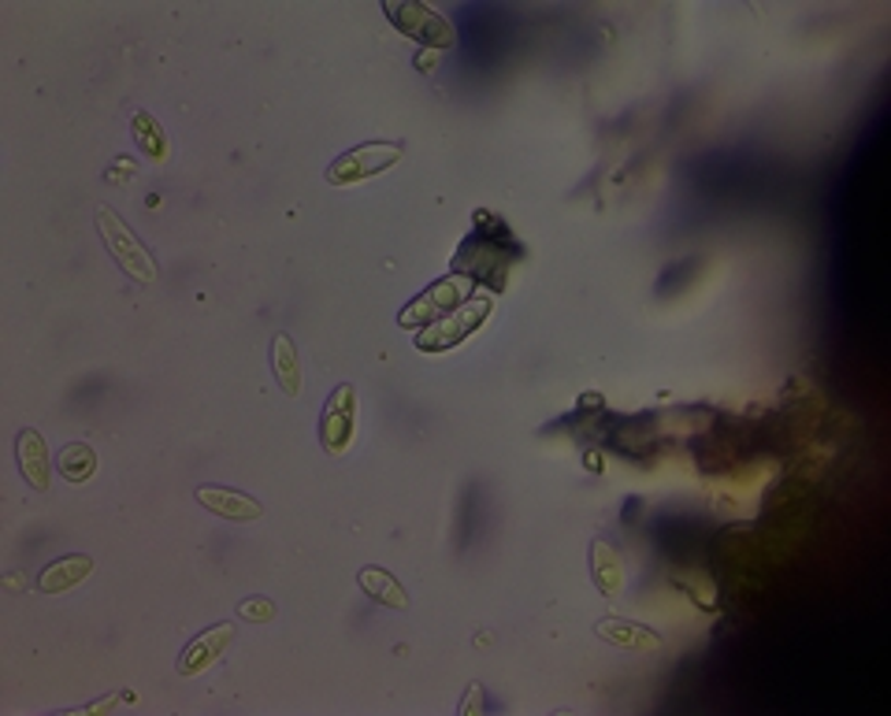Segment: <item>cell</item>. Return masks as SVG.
Instances as JSON below:
<instances>
[{"label":"cell","instance_id":"cell-16","mask_svg":"<svg viewBox=\"0 0 891 716\" xmlns=\"http://www.w3.org/2000/svg\"><path fill=\"white\" fill-rule=\"evenodd\" d=\"M238 617L242 620H253V624H260V620H271L275 617V606H271L268 598H249L238 606Z\"/></svg>","mask_w":891,"mask_h":716},{"label":"cell","instance_id":"cell-15","mask_svg":"<svg viewBox=\"0 0 891 716\" xmlns=\"http://www.w3.org/2000/svg\"><path fill=\"white\" fill-rule=\"evenodd\" d=\"M56 465H60L63 479H71V483H86V479L97 472V454H93L90 446H82V442H71Z\"/></svg>","mask_w":891,"mask_h":716},{"label":"cell","instance_id":"cell-12","mask_svg":"<svg viewBox=\"0 0 891 716\" xmlns=\"http://www.w3.org/2000/svg\"><path fill=\"white\" fill-rule=\"evenodd\" d=\"M361 590L368 598L383 601V606H390V609H406L409 606V598H406V590H401V583L394 579L387 568H364L361 572Z\"/></svg>","mask_w":891,"mask_h":716},{"label":"cell","instance_id":"cell-13","mask_svg":"<svg viewBox=\"0 0 891 716\" xmlns=\"http://www.w3.org/2000/svg\"><path fill=\"white\" fill-rule=\"evenodd\" d=\"M271 356H275V379L286 394H302V364H297V350L286 334L271 338Z\"/></svg>","mask_w":891,"mask_h":716},{"label":"cell","instance_id":"cell-8","mask_svg":"<svg viewBox=\"0 0 891 716\" xmlns=\"http://www.w3.org/2000/svg\"><path fill=\"white\" fill-rule=\"evenodd\" d=\"M15 457H19V472L31 479L34 490H49V454H45V438L37 435L34 427L19 431Z\"/></svg>","mask_w":891,"mask_h":716},{"label":"cell","instance_id":"cell-9","mask_svg":"<svg viewBox=\"0 0 891 716\" xmlns=\"http://www.w3.org/2000/svg\"><path fill=\"white\" fill-rule=\"evenodd\" d=\"M197 502L215 516H227V520H257V516L265 513L260 502H253V497H246V494H234V490H223V486H197Z\"/></svg>","mask_w":891,"mask_h":716},{"label":"cell","instance_id":"cell-17","mask_svg":"<svg viewBox=\"0 0 891 716\" xmlns=\"http://www.w3.org/2000/svg\"><path fill=\"white\" fill-rule=\"evenodd\" d=\"M677 583H680V587H691V590H695V601H699L702 609H713V606H717V595H713V587H710V583L702 579V576H677Z\"/></svg>","mask_w":891,"mask_h":716},{"label":"cell","instance_id":"cell-4","mask_svg":"<svg viewBox=\"0 0 891 716\" xmlns=\"http://www.w3.org/2000/svg\"><path fill=\"white\" fill-rule=\"evenodd\" d=\"M353 427H356V390L342 383L339 390L327 398L324 416H320V442L327 454H342L353 438Z\"/></svg>","mask_w":891,"mask_h":716},{"label":"cell","instance_id":"cell-11","mask_svg":"<svg viewBox=\"0 0 891 716\" xmlns=\"http://www.w3.org/2000/svg\"><path fill=\"white\" fill-rule=\"evenodd\" d=\"M590 572H595V583L602 595H617L624 587V557L609 542L590 545Z\"/></svg>","mask_w":891,"mask_h":716},{"label":"cell","instance_id":"cell-18","mask_svg":"<svg viewBox=\"0 0 891 716\" xmlns=\"http://www.w3.org/2000/svg\"><path fill=\"white\" fill-rule=\"evenodd\" d=\"M119 699H105V702H93L86 713H105V709H112V705H116Z\"/></svg>","mask_w":891,"mask_h":716},{"label":"cell","instance_id":"cell-5","mask_svg":"<svg viewBox=\"0 0 891 716\" xmlns=\"http://www.w3.org/2000/svg\"><path fill=\"white\" fill-rule=\"evenodd\" d=\"M486 313H491V297L476 294L454 319H443V324H435L427 334H420L417 345H420V350H431V353H435V350H449V345H457L461 338L472 334L476 327H480L483 319H486Z\"/></svg>","mask_w":891,"mask_h":716},{"label":"cell","instance_id":"cell-14","mask_svg":"<svg viewBox=\"0 0 891 716\" xmlns=\"http://www.w3.org/2000/svg\"><path fill=\"white\" fill-rule=\"evenodd\" d=\"M134 145H138V153L142 156H149V160H156V164H161V160L167 156V138H164V130H161V122H156L153 116H149V111H138L134 116Z\"/></svg>","mask_w":891,"mask_h":716},{"label":"cell","instance_id":"cell-6","mask_svg":"<svg viewBox=\"0 0 891 716\" xmlns=\"http://www.w3.org/2000/svg\"><path fill=\"white\" fill-rule=\"evenodd\" d=\"M231 635H234L231 624H215L209 631H201V635L183 649V657H178V676H197L201 668H209L215 657H223Z\"/></svg>","mask_w":891,"mask_h":716},{"label":"cell","instance_id":"cell-10","mask_svg":"<svg viewBox=\"0 0 891 716\" xmlns=\"http://www.w3.org/2000/svg\"><path fill=\"white\" fill-rule=\"evenodd\" d=\"M93 572V561L82 557V553H74V557H60L52 561L49 568L42 572V579H37V590L42 595H60V590H71L74 583H82Z\"/></svg>","mask_w":891,"mask_h":716},{"label":"cell","instance_id":"cell-1","mask_svg":"<svg viewBox=\"0 0 891 716\" xmlns=\"http://www.w3.org/2000/svg\"><path fill=\"white\" fill-rule=\"evenodd\" d=\"M97 231H101V242H105V249L116 257L119 268L127 271L134 282H153L156 279V263L153 257L145 253V245L130 234V227L124 220H119L112 209H97Z\"/></svg>","mask_w":891,"mask_h":716},{"label":"cell","instance_id":"cell-2","mask_svg":"<svg viewBox=\"0 0 891 716\" xmlns=\"http://www.w3.org/2000/svg\"><path fill=\"white\" fill-rule=\"evenodd\" d=\"M401 160V145L398 141H368V145H356L350 153H342L327 167V183L331 186H353L364 183V178H375L379 172H387Z\"/></svg>","mask_w":891,"mask_h":716},{"label":"cell","instance_id":"cell-3","mask_svg":"<svg viewBox=\"0 0 891 716\" xmlns=\"http://www.w3.org/2000/svg\"><path fill=\"white\" fill-rule=\"evenodd\" d=\"M387 19L406 37H412V42L420 45H431V49H449V45L457 42L454 26L427 4H387Z\"/></svg>","mask_w":891,"mask_h":716},{"label":"cell","instance_id":"cell-7","mask_svg":"<svg viewBox=\"0 0 891 716\" xmlns=\"http://www.w3.org/2000/svg\"><path fill=\"white\" fill-rule=\"evenodd\" d=\"M595 635L606 638V643L621 646V649H635V654H654V649H661V635L643 624H635V620H598L595 624Z\"/></svg>","mask_w":891,"mask_h":716}]
</instances>
